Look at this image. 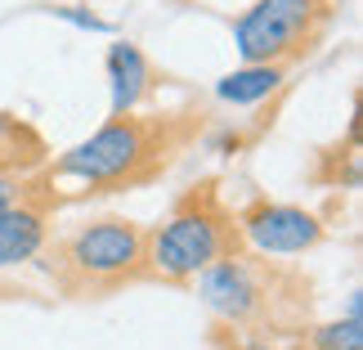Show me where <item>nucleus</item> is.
<instances>
[{
    "label": "nucleus",
    "mask_w": 363,
    "mask_h": 350,
    "mask_svg": "<svg viewBox=\"0 0 363 350\" xmlns=\"http://www.w3.org/2000/svg\"><path fill=\"white\" fill-rule=\"evenodd\" d=\"M32 261H40L50 288L63 301H108L152 278L148 229L130 216H94L50 234Z\"/></svg>",
    "instance_id": "7ed1b4c3"
},
{
    "label": "nucleus",
    "mask_w": 363,
    "mask_h": 350,
    "mask_svg": "<svg viewBox=\"0 0 363 350\" xmlns=\"http://www.w3.org/2000/svg\"><path fill=\"white\" fill-rule=\"evenodd\" d=\"M59 212V193L45 180V171L27 175L23 189L0 207V270L27 265L50 238V220Z\"/></svg>",
    "instance_id": "423d86ee"
},
{
    "label": "nucleus",
    "mask_w": 363,
    "mask_h": 350,
    "mask_svg": "<svg viewBox=\"0 0 363 350\" xmlns=\"http://www.w3.org/2000/svg\"><path fill=\"white\" fill-rule=\"evenodd\" d=\"M287 72L291 67H278V63H242L238 72L216 81V94L225 104H260V99H269L274 90H283Z\"/></svg>",
    "instance_id": "9d476101"
},
{
    "label": "nucleus",
    "mask_w": 363,
    "mask_h": 350,
    "mask_svg": "<svg viewBox=\"0 0 363 350\" xmlns=\"http://www.w3.org/2000/svg\"><path fill=\"white\" fill-rule=\"evenodd\" d=\"M242 243L256 251H269V256H296V251H310L323 243V225L318 216H310L305 207H287V202H269L256 198L238 216Z\"/></svg>",
    "instance_id": "0eeeda50"
},
{
    "label": "nucleus",
    "mask_w": 363,
    "mask_h": 350,
    "mask_svg": "<svg viewBox=\"0 0 363 350\" xmlns=\"http://www.w3.org/2000/svg\"><path fill=\"white\" fill-rule=\"evenodd\" d=\"M54 13L67 18V23H77V27H90V32H108V23L94 18V13H81V9H54Z\"/></svg>",
    "instance_id": "f8f14e48"
},
{
    "label": "nucleus",
    "mask_w": 363,
    "mask_h": 350,
    "mask_svg": "<svg viewBox=\"0 0 363 350\" xmlns=\"http://www.w3.org/2000/svg\"><path fill=\"white\" fill-rule=\"evenodd\" d=\"M45 139H40L27 121L0 113V207L23 189L27 175H36L45 166Z\"/></svg>",
    "instance_id": "6e6552de"
},
{
    "label": "nucleus",
    "mask_w": 363,
    "mask_h": 350,
    "mask_svg": "<svg viewBox=\"0 0 363 350\" xmlns=\"http://www.w3.org/2000/svg\"><path fill=\"white\" fill-rule=\"evenodd\" d=\"M310 332V350H363V324L359 315H345L341 324H323V328H305Z\"/></svg>",
    "instance_id": "9b49d317"
},
{
    "label": "nucleus",
    "mask_w": 363,
    "mask_h": 350,
    "mask_svg": "<svg viewBox=\"0 0 363 350\" xmlns=\"http://www.w3.org/2000/svg\"><path fill=\"white\" fill-rule=\"evenodd\" d=\"M198 297L220 319V328L238 332L251 346L301 337L314 324V278L256 247L211 261L198 274Z\"/></svg>",
    "instance_id": "f03ea898"
},
{
    "label": "nucleus",
    "mask_w": 363,
    "mask_h": 350,
    "mask_svg": "<svg viewBox=\"0 0 363 350\" xmlns=\"http://www.w3.org/2000/svg\"><path fill=\"white\" fill-rule=\"evenodd\" d=\"M337 13L341 0H256L233 23V45H238L242 63L296 67L323 45Z\"/></svg>",
    "instance_id": "39448f33"
},
{
    "label": "nucleus",
    "mask_w": 363,
    "mask_h": 350,
    "mask_svg": "<svg viewBox=\"0 0 363 350\" xmlns=\"http://www.w3.org/2000/svg\"><path fill=\"white\" fill-rule=\"evenodd\" d=\"M287 350H310V346H287Z\"/></svg>",
    "instance_id": "ddd939ff"
},
{
    "label": "nucleus",
    "mask_w": 363,
    "mask_h": 350,
    "mask_svg": "<svg viewBox=\"0 0 363 350\" xmlns=\"http://www.w3.org/2000/svg\"><path fill=\"white\" fill-rule=\"evenodd\" d=\"M202 113L198 108H171V113H113L90 139L67 148L63 158L45 162L40 171L59 193V207L81 198H108V193L148 189L184 158L198 139Z\"/></svg>",
    "instance_id": "f257e3e1"
},
{
    "label": "nucleus",
    "mask_w": 363,
    "mask_h": 350,
    "mask_svg": "<svg viewBox=\"0 0 363 350\" xmlns=\"http://www.w3.org/2000/svg\"><path fill=\"white\" fill-rule=\"evenodd\" d=\"M247 247L233 207L220 198V180H198L175 202L171 220L162 229H148V265L152 278L184 288L193 283L211 261Z\"/></svg>",
    "instance_id": "20e7f679"
},
{
    "label": "nucleus",
    "mask_w": 363,
    "mask_h": 350,
    "mask_svg": "<svg viewBox=\"0 0 363 350\" xmlns=\"http://www.w3.org/2000/svg\"><path fill=\"white\" fill-rule=\"evenodd\" d=\"M108 81H113V113L139 108L144 99L157 94V72L144 59V50L130 45V40H117L108 50Z\"/></svg>",
    "instance_id": "1a4fd4ad"
}]
</instances>
